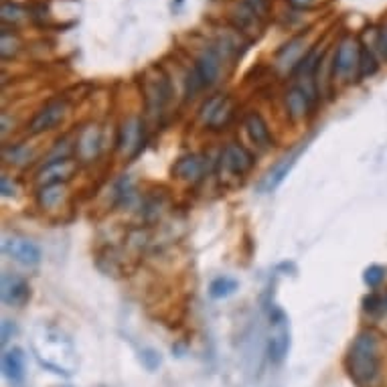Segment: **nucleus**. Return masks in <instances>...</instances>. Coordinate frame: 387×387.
<instances>
[{"mask_svg": "<svg viewBox=\"0 0 387 387\" xmlns=\"http://www.w3.org/2000/svg\"><path fill=\"white\" fill-rule=\"evenodd\" d=\"M33 351L39 363L59 375H71L77 367L73 345L55 329H41L33 339Z\"/></svg>", "mask_w": 387, "mask_h": 387, "instance_id": "obj_1", "label": "nucleus"}, {"mask_svg": "<svg viewBox=\"0 0 387 387\" xmlns=\"http://www.w3.org/2000/svg\"><path fill=\"white\" fill-rule=\"evenodd\" d=\"M347 367L359 386H369L379 371V345L373 333H361L351 345Z\"/></svg>", "mask_w": 387, "mask_h": 387, "instance_id": "obj_2", "label": "nucleus"}, {"mask_svg": "<svg viewBox=\"0 0 387 387\" xmlns=\"http://www.w3.org/2000/svg\"><path fill=\"white\" fill-rule=\"evenodd\" d=\"M270 320H272L274 333L268 341V355H270L272 363H282L288 355V349H290V333L286 326V317L282 310H276Z\"/></svg>", "mask_w": 387, "mask_h": 387, "instance_id": "obj_3", "label": "nucleus"}, {"mask_svg": "<svg viewBox=\"0 0 387 387\" xmlns=\"http://www.w3.org/2000/svg\"><path fill=\"white\" fill-rule=\"evenodd\" d=\"M2 250L6 255H10L15 262L23 264V266H37L41 262V248L31 242V239H24V237H8L4 239L2 244Z\"/></svg>", "mask_w": 387, "mask_h": 387, "instance_id": "obj_4", "label": "nucleus"}, {"mask_svg": "<svg viewBox=\"0 0 387 387\" xmlns=\"http://www.w3.org/2000/svg\"><path fill=\"white\" fill-rule=\"evenodd\" d=\"M251 164H253V157L239 144H228L221 152V166L231 175H237V177L246 175L251 168Z\"/></svg>", "mask_w": 387, "mask_h": 387, "instance_id": "obj_5", "label": "nucleus"}, {"mask_svg": "<svg viewBox=\"0 0 387 387\" xmlns=\"http://www.w3.org/2000/svg\"><path fill=\"white\" fill-rule=\"evenodd\" d=\"M306 148V144H302L298 150H294L290 157H286V159H282V162H278L276 166H274L272 171L260 181V184H258V191L260 193H272V191H276L280 184H282V181L288 177V173L292 171V166L297 164L298 157H300V152Z\"/></svg>", "mask_w": 387, "mask_h": 387, "instance_id": "obj_6", "label": "nucleus"}, {"mask_svg": "<svg viewBox=\"0 0 387 387\" xmlns=\"http://www.w3.org/2000/svg\"><path fill=\"white\" fill-rule=\"evenodd\" d=\"M359 61H361V51L359 45L353 41V39H345L337 53H335V65H333V73L335 75H341L347 77L355 68H359Z\"/></svg>", "mask_w": 387, "mask_h": 387, "instance_id": "obj_7", "label": "nucleus"}, {"mask_svg": "<svg viewBox=\"0 0 387 387\" xmlns=\"http://www.w3.org/2000/svg\"><path fill=\"white\" fill-rule=\"evenodd\" d=\"M31 297L29 284L21 276L15 274H4L2 276V302L8 306H23Z\"/></svg>", "mask_w": 387, "mask_h": 387, "instance_id": "obj_8", "label": "nucleus"}, {"mask_svg": "<svg viewBox=\"0 0 387 387\" xmlns=\"http://www.w3.org/2000/svg\"><path fill=\"white\" fill-rule=\"evenodd\" d=\"M65 102H53L45 106L39 114L33 118L31 126H29V132L31 134H41V132H47L51 128H55L63 118H65Z\"/></svg>", "mask_w": 387, "mask_h": 387, "instance_id": "obj_9", "label": "nucleus"}, {"mask_svg": "<svg viewBox=\"0 0 387 387\" xmlns=\"http://www.w3.org/2000/svg\"><path fill=\"white\" fill-rule=\"evenodd\" d=\"M75 168H77L75 160H69V159L51 160V162H47L45 166L39 171L37 181H39L41 187H45V184H57V182H65L69 177L73 175Z\"/></svg>", "mask_w": 387, "mask_h": 387, "instance_id": "obj_10", "label": "nucleus"}, {"mask_svg": "<svg viewBox=\"0 0 387 387\" xmlns=\"http://www.w3.org/2000/svg\"><path fill=\"white\" fill-rule=\"evenodd\" d=\"M2 373L10 384H21L24 379V355L19 347H13L10 351H4Z\"/></svg>", "mask_w": 387, "mask_h": 387, "instance_id": "obj_11", "label": "nucleus"}, {"mask_svg": "<svg viewBox=\"0 0 387 387\" xmlns=\"http://www.w3.org/2000/svg\"><path fill=\"white\" fill-rule=\"evenodd\" d=\"M142 144V124L138 118H132L130 122H126L122 126V132L118 138V148L130 155H136Z\"/></svg>", "mask_w": 387, "mask_h": 387, "instance_id": "obj_12", "label": "nucleus"}, {"mask_svg": "<svg viewBox=\"0 0 387 387\" xmlns=\"http://www.w3.org/2000/svg\"><path fill=\"white\" fill-rule=\"evenodd\" d=\"M246 130H248V136L250 140L260 146V148H268L272 144V136H270V128L268 124L264 122V118L255 112H251L248 118H246Z\"/></svg>", "mask_w": 387, "mask_h": 387, "instance_id": "obj_13", "label": "nucleus"}, {"mask_svg": "<svg viewBox=\"0 0 387 387\" xmlns=\"http://www.w3.org/2000/svg\"><path fill=\"white\" fill-rule=\"evenodd\" d=\"M205 171V160L197 155H191V157H182L179 159V162L173 166V173L179 177V179H184V181H197Z\"/></svg>", "mask_w": 387, "mask_h": 387, "instance_id": "obj_14", "label": "nucleus"}, {"mask_svg": "<svg viewBox=\"0 0 387 387\" xmlns=\"http://www.w3.org/2000/svg\"><path fill=\"white\" fill-rule=\"evenodd\" d=\"M219 68H221L219 55H217L213 49H209V51H205V53L199 57V61H197V65H195V71H197V75L203 79L205 86H211V84H215V79H217V75H219Z\"/></svg>", "mask_w": 387, "mask_h": 387, "instance_id": "obj_15", "label": "nucleus"}, {"mask_svg": "<svg viewBox=\"0 0 387 387\" xmlns=\"http://www.w3.org/2000/svg\"><path fill=\"white\" fill-rule=\"evenodd\" d=\"M100 144H102L100 130L95 126H88L77 138V152L84 160H90L100 152Z\"/></svg>", "mask_w": 387, "mask_h": 387, "instance_id": "obj_16", "label": "nucleus"}, {"mask_svg": "<svg viewBox=\"0 0 387 387\" xmlns=\"http://www.w3.org/2000/svg\"><path fill=\"white\" fill-rule=\"evenodd\" d=\"M310 102H313V95L304 88H292L286 93V106H288V112L294 120L306 116L308 108H310Z\"/></svg>", "mask_w": 387, "mask_h": 387, "instance_id": "obj_17", "label": "nucleus"}, {"mask_svg": "<svg viewBox=\"0 0 387 387\" xmlns=\"http://www.w3.org/2000/svg\"><path fill=\"white\" fill-rule=\"evenodd\" d=\"M237 286H239L237 280H233V278H229V276H219V278H215V280L211 282L209 294H211V298L221 300V298L231 297V294L237 290Z\"/></svg>", "mask_w": 387, "mask_h": 387, "instance_id": "obj_18", "label": "nucleus"}, {"mask_svg": "<svg viewBox=\"0 0 387 387\" xmlns=\"http://www.w3.org/2000/svg\"><path fill=\"white\" fill-rule=\"evenodd\" d=\"M65 197V189H63V182H57V184H45L41 187L39 191V203L45 209H51L57 203H61V199Z\"/></svg>", "mask_w": 387, "mask_h": 387, "instance_id": "obj_19", "label": "nucleus"}, {"mask_svg": "<svg viewBox=\"0 0 387 387\" xmlns=\"http://www.w3.org/2000/svg\"><path fill=\"white\" fill-rule=\"evenodd\" d=\"M384 278H386V268H381V266H369L365 270L363 280L369 288H377L384 282Z\"/></svg>", "mask_w": 387, "mask_h": 387, "instance_id": "obj_20", "label": "nucleus"}, {"mask_svg": "<svg viewBox=\"0 0 387 387\" xmlns=\"http://www.w3.org/2000/svg\"><path fill=\"white\" fill-rule=\"evenodd\" d=\"M377 71V61H375V57H373V53L371 51H361V61H359V73H361V77H367V75H373Z\"/></svg>", "mask_w": 387, "mask_h": 387, "instance_id": "obj_21", "label": "nucleus"}, {"mask_svg": "<svg viewBox=\"0 0 387 387\" xmlns=\"http://www.w3.org/2000/svg\"><path fill=\"white\" fill-rule=\"evenodd\" d=\"M23 8H19L15 4H4L2 6V21L4 23H17V21L23 19Z\"/></svg>", "mask_w": 387, "mask_h": 387, "instance_id": "obj_22", "label": "nucleus"}, {"mask_svg": "<svg viewBox=\"0 0 387 387\" xmlns=\"http://www.w3.org/2000/svg\"><path fill=\"white\" fill-rule=\"evenodd\" d=\"M17 49H19V41L15 37L10 39V35L6 31H2V57L4 59L6 57H13L17 53Z\"/></svg>", "mask_w": 387, "mask_h": 387, "instance_id": "obj_23", "label": "nucleus"}, {"mask_svg": "<svg viewBox=\"0 0 387 387\" xmlns=\"http://www.w3.org/2000/svg\"><path fill=\"white\" fill-rule=\"evenodd\" d=\"M142 361H144V365L152 371V369H157L160 363V357L157 351H152V349H148V351H144L142 353Z\"/></svg>", "mask_w": 387, "mask_h": 387, "instance_id": "obj_24", "label": "nucleus"}, {"mask_svg": "<svg viewBox=\"0 0 387 387\" xmlns=\"http://www.w3.org/2000/svg\"><path fill=\"white\" fill-rule=\"evenodd\" d=\"M0 191H2V197L15 195V182L8 181V177H2V179H0Z\"/></svg>", "mask_w": 387, "mask_h": 387, "instance_id": "obj_25", "label": "nucleus"}, {"mask_svg": "<svg viewBox=\"0 0 387 387\" xmlns=\"http://www.w3.org/2000/svg\"><path fill=\"white\" fill-rule=\"evenodd\" d=\"M17 333V326L10 322V320H4L2 322V342H6L10 339V335H15Z\"/></svg>", "mask_w": 387, "mask_h": 387, "instance_id": "obj_26", "label": "nucleus"}, {"mask_svg": "<svg viewBox=\"0 0 387 387\" xmlns=\"http://www.w3.org/2000/svg\"><path fill=\"white\" fill-rule=\"evenodd\" d=\"M248 6H250L251 13L260 15V13L266 10V0H248Z\"/></svg>", "mask_w": 387, "mask_h": 387, "instance_id": "obj_27", "label": "nucleus"}, {"mask_svg": "<svg viewBox=\"0 0 387 387\" xmlns=\"http://www.w3.org/2000/svg\"><path fill=\"white\" fill-rule=\"evenodd\" d=\"M315 2H317V0H290V4H292L294 8H310Z\"/></svg>", "mask_w": 387, "mask_h": 387, "instance_id": "obj_28", "label": "nucleus"}]
</instances>
